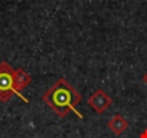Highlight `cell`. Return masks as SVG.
Here are the masks:
<instances>
[{
	"instance_id": "3",
	"label": "cell",
	"mask_w": 147,
	"mask_h": 138,
	"mask_svg": "<svg viewBox=\"0 0 147 138\" xmlns=\"http://www.w3.org/2000/svg\"><path fill=\"white\" fill-rule=\"evenodd\" d=\"M88 104L97 114H104L113 105V98L104 89H97L88 98Z\"/></svg>"
},
{
	"instance_id": "5",
	"label": "cell",
	"mask_w": 147,
	"mask_h": 138,
	"mask_svg": "<svg viewBox=\"0 0 147 138\" xmlns=\"http://www.w3.org/2000/svg\"><path fill=\"white\" fill-rule=\"evenodd\" d=\"M32 82V76L25 71L22 68H18L15 69V84H16V88L19 92L25 91Z\"/></svg>"
},
{
	"instance_id": "2",
	"label": "cell",
	"mask_w": 147,
	"mask_h": 138,
	"mask_svg": "<svg viewBox=\"0 0 147 138\" xmlns=\"http://www.w3.org/2000/svg\"><path fill=\"white\" fill-rule=\"evenodd\" d=\"M19 96L23 102H28V98L23 96L22 92L18 91L15 84V69L9 62H0V101L7 102L12 96Z\"/></svg>"
},
{
	"instance_id": "4",
	"label": "cell",
	"mask_w": 147,
	"mask_h": 138,
	"mask_svg": "<svg viewBox=\"0 0 147 138\" xmlns=\"http://www.w3.org/2000/svg\"><path fill=\"white\" fill-rule=\"evenodd\" d=\"M127 128H128V121L123 115H120V114H115L108 121V129L113 134H115V135H121Z\"/></svg>"
},
{
	"instance_id": "6",
	"label": "cell",
	"mask_w": 147,
	"mask_h": 138,
	"mask_svg": "<svg viewBox=\"0 0 147 138\" xmlns=\"http://www.w3.org/2000/svg\"><path fill=\"white\" fill-rule=\"evenodd\" d=\"M140 138H147V129H144V131L140 134Z\"/></svg>"
},
{
	"instance_id": "1",
	"label": "cell",
	"mask_w": 147,
	"mask_h": 138,
	"mask_svg": "<svg viewBox=\"0 0 147 138\" xmlns=\"http://www.w3.org/2000/svg\"><path fill=\"white\" fill-rule=\"evenodd\" d=\"M42 101L61 118L74 112L82 119L81 112L77 109V105L82 101V95L65 78L55 81V84L42 95Z\"/></svg>"
},
{
	"instance_id": "7",
	"label": "cell",
	"mask_w": 147,
	"mask_h": 138,
	"mask_svg": "<svg viewBox=\"0 0 147 138\" xmlns=\"http://www.w3.org/2000/svg\"><path fill=\"white\" fill-rule=\"evenodd\" d=\"M143 82H144V84H146V85H147V74H146V75H144V76H143Z\"/></svg>"
}]
</instances>
